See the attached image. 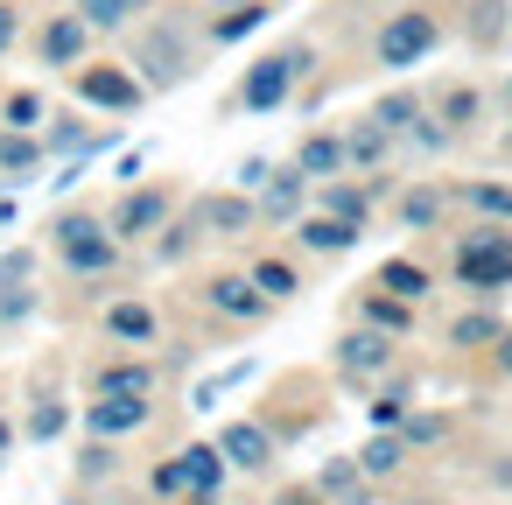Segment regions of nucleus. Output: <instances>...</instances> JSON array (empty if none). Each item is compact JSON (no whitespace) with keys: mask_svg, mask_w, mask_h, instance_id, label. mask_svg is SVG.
I'll use <instances>...</instances> for the list:
<instances>
[{"mask_svg":"<svg viewBox=\"0 0 512 505\" xmlns=\"http://www.w3.org/2000/svg\"><path fill=\"white\" fill-rule=\"evenodd\" d=\"M120 57L134 64V78L162 99V92H183L197 71H204V57H211V43H204V15L190 8H155V15H141L127 36H120Z\"/></svg>","mask_w":512,"mask_h":505,"instance_id":"obj_1","label":"nucleus"},{"mask_svg":"<svg viewBox=\"0 0 512 505\" xmlns=\"http://www.w3.org/2000/svg\"><path fill=\"white\" fill-rule=\"evenodd\" d=\"M43 253H50L57 274L78 281V288H106V281L127 267V246L106 232V211H99V204H64V211H50Z\"/></svg>","mask_w":512,"mask_h":505,"instance_id":"obj_2","label":"nucleus"},{"mask_svg":"<svg viewBox=\"0 0 512 505\" xmlns=\"http://www.w3.org/2000/svg\"><path fill=\"white\" fill-rule=\"evenodd\" d=\"M309 78H316V43H309V36H288L281 50H260V57L246 64V78H239L232 99L218 106V120H225V113H281V106L302 99Z\"/></svg>","mask_w":512,"mask_h":505,"instance_id":"obj_3","label":"nucleus"},{"mask_svg":"<svg viewBox=\"0 0 512 505\" xmlns=\"http://www.w3.org/2000/svg\"><path fill=\"white\" fill-rule=\"evenodd\" d=\"M64 85H71V106L106 113V120H134V113H148V106H155V92L134 78V64H127V57H85Z\"/></svg>","mask_w":512,"mask_h":505,"instance_id":"obj_4","label":"nucleus"},{"mask_svg":"<svg viewBox=\"0 0 512 505\" xmlns=\"http://www.w3.org/2000/svg\"><path fill=\"white\" fill-rule=\"evenodd\" d=\"M22 50H29V64H36V71H50V78H71L85 57H99V36L85 29V15L71 8V0H57V8H43V15L29 22Z\"/></svg>","mask_w":512,"mask_h":505,"instance_id":"obj_5","label":"nucleus"},{"mask_svg":"<svg viewBox=\"0 0 512 505\" xmlns=\"http://www.w3.org/2000/svg\"><path fill=\"white\" fill-rule=\"evenodd\" d=\"M176 211H183V190H176L169 176H141V183L113 190V204H106V232L134 253V246H148Z\"/></svg>","mask_w":512,"mask_h":505,"instance_id":"obj_6","label":"nucleus"},{"mask_svg":"<svg viewBox=\"0 0 512 505\" xmlns=\"http://www.w3.org/2000/svg\"><path fill=\"white\" fill-rule=\"evenodd\" d=\"M442 50V15L435 8H414V0H393V15L372 29V64L379 71H414V64H428Z\"/></svg>","mask_w":512,"mask_h":505,"instance_id":"obj_7","label":"nucleus"},{"mask_svg":"<svg viewBox=\"0 0 512 505\" xmlns=\"http://www.w3.org/2000/svg\"><path fill=\"white\" fill-rule=\"evenodd\" d=\"M449 274H456V288H470V295L512 288V232H505V225H470V232L449 246Z\"/></svg>","mask_w":512,"mask_h":505,"instance_id":"obj_8","label":"nucleus"},{"mask_svg":"<svg viewBox=\"0 0 512 505\" xmlns=\"http://www.w3.org/2000/svg\"><path fill=\"white\" fill-rule=\"evenodd\" d=\"M176 365H183V358H176ZM176 365L155 358V351H113V358H99V365L85 372V400H155Z\"/></svg>","mask_w":512,"mask_h":505,"instance_id":"obj_9","label":"nucleus"},{"mask_svg":"<svg viewBox=\"0 0 512 505\" xmlns=\"http://www.w3.org/2000/svg\"><path fill=\"white\" fill-rule=\"evenodd\" d=\"M183 218L204 232V246H239V239H253L260 232V211H253V197L246 190H197V197H183Z\"/></svg>","mask_w":512,"mask_h":505,"instance_id":"obj_10","label":"nucleus"},{"mask_svg":"<svg viewBox=\"0 0 512 505\" xmlns=\"http://www.w3.org/2000/svg\"><path fill=\"white\" fill-rule=\"evenodd\" d=\"M197 302H204L225 330H260V323L274 316V302L253 288L246 267H218V274H204V281H197Z\"/></svg>","mask_w":512,"mask_h":505,"instance_id":"obj_11","label":"nucleus"},{"mask_svg":"<svg viewBox=\"0 0 512 505\" xmlns=\"http://www.w3.org/2000/svg\"><path fill=\"white\" fill-rule=\"evenodd\" d=\"M330 365H337V379L372 386V379H386V372L400 365V337H386V330H372V323H344L337 344H330Z\"/></svg>","mask_w":512,"mask_h":505,"instance_id":"obj_12","label":"nucleus"},{"mask_svg":"<svg viewBox=\"0 0 512 505\" xmlns=\"http://www.w3.org/2000/svg\"><path fill=\"white\" fill-rule=\"evenodd\" d=\"M218 456H225V470L232 477H274V456H281V435L267 428V414H232V421H218Z\"/></svg>","mask_w":512,"mask_h":505,"instance_id":"obj_13","label":"nucleus"},{"mask_svg":"<svg viewBox=\"0 0 512 505\" xmlns=\"http://www.w3.org/2000/svg\"><path fill=\"white\" fill-rule=\"evenodd\" d=\"M162 330H169V316L148 295H106V309H99V337L113 351H155Z\"/></svg>","mask_w":512,"mask_h":505,"instance_id":"obj_14","label":"nucleus"},{"mask_svg":"<svg viewBox=\"0 0 512 505\" xmlns=\"http://www.w3.org/2000/svg\"><path fill=\"white\" fill-rule=\"evenodd\" d=\"M386 190H393V176H330V183H309V204L365 232V225L379 218V197H386Z\"/></svg>","mask_w":512,"mask_h":505,"instance_id":"obj_15","label":"nucleus"},{"mask_svg":"<svg viewBox=\"0 0 512 505\" xmlns=\"http://www.w3.org/2000/svg\"><path fill=\"white\" fill-rule=\"evenodd\" d=\"M253 211H260V232H288L309 211V176L295 162H274V176L253 190Z\"/></svg>","mask_w":512,"mask_h":505,"instance_id":"obj_16","label":"nucleus"},{"mask_svg":"<svg viewBox=\"0 0 512 505\" xmlns=\"http://www.w3.org/2000/svg\"><path fill=\"white\" fill-rule=\"evenodd\" d=\"M358 225H344V218H330V211H302L295 225H288V253H302V260H344V253H358Z\"/></svg>","mask_w":512,"mask_h":505,"instance_id":"obj_17","label":"nucleus"},{"mask_svg":"<svg viewBox=\"0 0 512 505\" xmlns=\"http://www.w3.org/2000/svg\"><path fill=\"white\" fill-rule=\"evenodd\" d=\"M274 15H281V0H232V8H211V15H204V43H211V50H239V43L260 36Z\"/></svg>","mask_w":512,"mask_h":505,"instance_id":"obj_18","label":"nucleus"},{"mask_svg":"<svg viewBox=\"0 0 512 505\" xmlns=\"http://www.w3.org/2000/svg\"><path fill=\"white\" fill-rule=\"evenodd\" d=\"M442 218H449V183L414 176V183L393 190V225H400V232H435Z\"/></svg>","mask_w":512,"mask_h":505,"instance_id":"obj_19","label":"nucleus"},{"mask_svg":"<svg viewBox=\"0 0 512 505\" xmlns=\"http://www.w3.org/2000/svg\"><path fill=\"white\" fill-rule=\"evenodd\" d=\"M176 463H183V505H218L225 498V484H232V470H225V456H218V442H183L176 449Z\"/></svg>","mask_w":512,"mask_h":505,"instance_id":"obj_20","label":"nucleus"},{"mask_svg":"<svg viewBox=\"0 0 512 505\" xmlns=\"http://www.w3.org/2000/svg\"><path fill=\"white\" fill-rule=\"evenodd\" d=\"M337 134H344V162H351V176H386V169H393V155H400V148H393V134H386L372 113H365V120H344Z\"/></svg>","mask_w":512,"mask_h":505,"instance_id":"obj_21","label":"nucleus"},{"mask_svg":"<svg viewBox=\"0 0 512 505\" xmlns=\"http://www.w3.org/2000/svg\"><path fill=\"white\" fill-rule=\"evenodd\" d=\"M351 323H372V330H386V337H414V323H421V302H400V295H386V288H358L351 295Z\"/></svg>","mask_w":512,"mask_h":505,"instance_id":"obj_22","label":"nucleus"},{"mask_svg":"<svg viewBox=\"0 0 512 505\" xmlns=\"http://www.w3.org/2000/svg\"><path fill=\"white\" fill-rule=\"evenodd\" d=\"M155 414H162V400H85V435L127 442V435H141Z\"/></svg>","mask_w":512,"mask_h":505,"instance_id":"obj_23","label":"nucleus"},{"mask_svg":"<svg viewBox=\"0 0 512 505\" xmlns=\"http://www.w3.org/2000/svg\"><path fill=\"white\" fill-rule=\"evenodd\" d=\"M309 484H316L330 505H379V484H372V477L358 470V456H344V449H337V456H323Z\"/></svg>","mask_w":512,"mask_h":505,"instance_id":"obj_24","label":"nucleus"},{"mask_svg":"<svg viewBox=\"0 0 512 505\" xmlns=\"http://www.w3.org/2000/svg\"><path fill=\"white\" fill-rule=\"evenodd\" d=\"M288 162L309 176V183H330V176H351V162H344V134L337 127H309L295 148H288Z\"/></svg>","mask_w":512,"mask_h":505,"instance_id":"obj_25","label":"nucleus"},{"mask_svg":"<svg viewBox=\"0 0 512 505\" xmlns=\"http://www.w3.org/2000/svg\"><path fill=\"white\" fill-rule=\"evenodd\" d=\"M246 274H253V288L274 302V309H288L309 281H302V253H246Z\"/></svg>","mask_w":512,"mask_h":505,"instance_id":"obj_26","label":"nucleus"},{"mask_svg":"<svg viewBox=\"0 0 512 505\" xmlns=\"http://www.w3.org/2000/svg\"><path fill=\"white\" fill-rule=\"evenodd\" d=\"M120 470H127V449L106 442V435H85L71 449V484L78 491H106V484H120Z\"/></svg>","mask_w":512,"mask_h":505,"instance_id":"obj_27","label":"nucleus"},{"mask_svg":"<svg viewBox=\"0 0 512 505\" xmlns=\"http://www.w3.org/2000/svg\"><path fill=\"white\" fill-rule=\"evenodd\" d=\"M477 211L484 225H512V183H498V176H463V183H449V211Z\"/></svg>","mask_w":512,"mask_h":505,"instance_id":"obj_28","label":"nucleus"},{"mask_svg":"<svg viewBox=\"0 0 512 505\" xmlns=\"http://www.w3.org/2000/svg\"><path fill=\"white\" fill-rule=\"evenodd\" d=\"M71 8L85 15V29H92L99 43H113V36H127L141 15H155L162 0H71Z\"/></svg>","mask_w":512,"mask_h":505,"instance_id":"obj_29","label":"nucleus"},{"mask_svg":"<svg viewBox=\"0 0 512 505\" xmlns=\"http://www.w3.org/2000/svg\"><path fill=\"white\" fill-rule=\"evenodd\" d=\"M43 169H50V155H43V134L0 127V183H36Z\"/></svg>","mask_w":512,"mask_h":505,"instance_id":"obj_30","label":"nucleus"},{"mask_svg":"<svg viewBox=\"0 0 512 505\" xmlns=\"http://www.w3.org/2000/svg\"><path fill=\"white\" fill-rule=\"evenodd\" d=\"M372 288H386V295H400V302H428V295H435V274H428L414 253H386L379 274H372Z\"/></svg>","mask_w":512,"mask_h":505,"instance_id":"obj_31","label":"nucleus"},{"mask_svg":"<svg viewBox=\"0 0 512 505\" xmlns=\"http://www.w3.org/2000/svg\"><path fill=\"white\" fill-rule=\"evenodd\" d=\"M351 456H358V470H365L372 484H386V477H400V470H407V456H414V449L400 442V428H372V435H365V449H351Z\"/></svg>","mask_w":512,"mask_h":505,"instance_id":"obj_32","label":"nucleus"},{"mask_svg":"<svg viewBox=\"0 0 512 505\" xmlns=\"http://www.w3.org/2000/svg\"><path fill=\"white\" fill-rule=\"evenodd\" d=\"M197 253H204V232H197L183 211H176V218H169V225L148 239V260H155V267H190Z\"/></svg>","mask_w":512,"mask_h":505,"instance_id":"obj_33","label":"nucleus"},{"mask_svg":"<svg viewBox=\"0 0 512 505\" xmlns=\"http://www.w3.org/2000/svg\"><path fill=\"white\" fill-rule=\"evenodd\" d=\"M253 379H260V358H239V365H225V372L197 379V386H190V414H218V407H225V393H239V386H253Z\"/></svg>","mask_w":512,"mask_h":505,"instance_id":"obj_34","label":"nucleus"},{"mask_svg":"<svg viewBox=\"0 0 512 505\" xmlns=\"http://www.w3.org/2000/svg\"><path fill=\"white\" fill-rule=\"evenodd\" d=\"M43 120H50V92L43 85H8V92H0V127L43 134Z\"/></svg>","mask_w":512,"mask_h":505,"instance_id":"obj_35","label":"nucleus"},{"mask_svg":"<svg viewBox=\"0 0 512 505\" xmlns=\"http://www.w3.org/2000/svg\"><path fill=\"white\" fill-rule=\"evenodd\" d=\"M43 281H0V337H15L22 323H36L43 316Z\"/></svg>","mask_w":512,"mask_h":505,"instance_id":"obj_36","label":"nucleus"},{"mask_svg":"<svg viewBox=\"0 0 512 505\" xmlns=\"http://www.w3.org/2000/svg\"><path fill=\"white\" fill-rule=\"evenodd\" d=\"M22 442H64V428H71V407L57 400V393H36L29 407H22Z\"/></svg>","mask_w":512,"mask_h":505,"instance_id":"obj_37","label":"nucleus"},{"mask_svg":"<svg viewBox=\"0 0 512 505\" xmlns=\"http://www.w3.org/2000/svg\"><path fill=\"white\" fill-rule=\"evenodd\" d=\"M428 113H435V120H442L449 134H470V127L484 120V92H477V85H449V92H442V99H435Z\"/></svg>","mask_w":512,"mask_h":505,"instance_id":"obj_38","label":"nucleus"},{"mask_svg":"<svg viewBox=\"0 0 512 505\" xmlns=\"http://www.w3.org/2000/svg\"><path fill=\"white\" fill-rule=\"evenodd\" d=\"M463 29H470V43H477V50H498V43H505V29H512V0H470Z\"/></svg>","mask_w":512,"mask_h":505,"instance_id":"obj_39","label":"nucleus"},{"mask_svg":"<svg viewBox=\"0 0 512 505\" xmlns=\"http://www.w3.org/2000/svg\"><path fill=\"white\" fill-rule=\"evenodd\" d=\"M421 113H428V99H421V92H407V85H400V92H386V99H372V120L393 134V148H400V134H407Z\"/></svg>","mask_w":512,"mask_h":505,"instance_id":"obj_40","label":"nucleus"},{"mask_svg":"<svg viewBox=\"0 0 512 505\" xmlns=\"http://www.w3.org/2000/svg\"><path fill=\"white\" fill-rule=\"evenodd\" d=\"M449 428H456V421H449L442 407H407V414H400V442H407V449H435V442H449Z\"/></svg>","mask_w":512,"mask_h":505,"instance_id":"obj_41","label":"nucleus"},{"mask_svg":"<svg viewBox=\"0 0 512 505\" xmlns=\"http://www.w3.org/2000/svg\"><path fill=\"white\" fill-rule=\"evenodd\" d=\"M498 330H505V316H491V309H470V316H456V323H449V344H456V351H484Z\"/></svg>","mask_w":512,"mask_h":505,"instance_id":"obj_42","label":"nucleus"},{"mask_svg":"<svg viewBox=\"0 0 512 505\" xmlns=\"http://www.w3.org/2000/svg\"><path fill=\"white\" fill-rule=\"evenodd\" d=\"M43 260H50V253L29 246V239H22V246H0V281H43Z\"/></svg>","mask_w":512,"mask_h":505,"instance_id":"obj_43","label":"nucleus"},{"mask_svg":"<svg viewBox=\"0 0 512 505\" xmlns=\"http://www.w3.org/2000/svg\"><path fill=\"white\" fill-rule=\"evenodd\" d=\"M449 141H456V134H449L435 113H421V120L400 134V148H414V155H449Z\"/></svg>","mask_w":512,"mask_h":505,"instance_id":"obj_44","label":"nucleus"},{"mask_svg":"<svg viewBox=\"0 0 512 505\" xmlns=\"http://www.w3.org/2000/svg\"><path fill=\"white\" fill-rule=\"evenodd\" d=\"M183 491H190V484H183V463H176V456H155V463H148V498L183 505Z\"/></svg>","mask_w":512,"mask_h":505,"instance_id":"obj_45","label":"nucleus"},{"mask_svg":"<svg viewBox=\"0 0 512 505\" xmlns=\"http://www.w3.org/2000/svg\"><path fill=\"white\" fill-rule=\"evenodd\" d=\"M407 407H414V393H407V386H386V393L365 407V421H372V428H400V414H407Z\"/></svg>","mask_w":512,"mask_h":505,"instance_id":"obj_46","label":"nucleus"},{"mask_svg":"<svg viewBox=\"0 0 512 505\" xmlns=\"http://www.w3.org/2000/svg\"><path fill=\"white\" fill-rule=\"evenodd\" d=\"M22 36H29V8L22 0H0V57H15Z\"/></svg>","mask_w":512,"mask_h":505,"instance_id":"obj_47","label":"nucleus"},{"mask_svg":"<svg viewBox=\"0 0 512 505\" xmlns=\"http://www.w3.org/2000/svg\"><path fill=\"white\" fill-rule=\"evenodd\" d=\"M267 176H274V155H246V162L232 169V190H246V197H253V190H260Z\"/></svg>","mask_w":512,"mask_h":505,"instance_id":"obj_48","label":"nucleus"},{"mask_svg":"<svg viewBox=\"0 0 512 505\" xmlns=\"http://www.w3.org/2000/svg\"><path fill=\"white\" fill-rule=\"evenodd\" d=\"M267 505H330V498H323V491H316L309 477H295V484H281V491H274Z\"/></svg>","mask_w":512,"mask_h":505,"instance_id":"obj_49","label":"nucleus"},{"mask_svg":"<svg viewBox=\"0 0 512 505\" xmlns=\"http://www.w3.org/2000/svg\"><path fill=\"white\" fill-rule=\"evenodd\" d=\"M141 169H148V148H127V155H120V169H113V190L141 183Z\"/></svg>","mask_w":512,"mask_h":505,"instance_id":"obj_50","label":"nucleus"},{"mask_svg":"<svg viewBox=\"0 0 512 505\" xmlns=\"http://www.w3.org/2000/svg\"><path fill=\"white\" fill-rule=\"evenodd\" d=\"M491 365H498V372H505V379H512V323H505V330H498V337H491Z\"/></svg>","mask_w":512,"mask_h":505,"instance_id":"obj_51","label":"nucleus"},{"mask_svg":"<svg viewBox=\"0 0 512 505\" xmlns=\"http://www.w3.org/2000/svg\"><path fill=\"white\" fill-rule=\"evenodd\" d=\"M15 442H22V428H15V421H8V414H0V456H8V449H15Z\"/></svg>","mask_w":512,"mask_h":505,"instance_id":"obj_52","label":"nucleus"},{"mask_svg":"<svg viewBox=\"0 0 512 505\" xmlns=\"http://www.w3.org/2000/svg\"><path fill=\"white\" fill-rule=\"evenodd\" d=\"M190 8H197V15H211V8H232V0H190Z\"/></svg>","mask_w":512,"mask_h":505,"instance_id":"obj_53","label":"nucleus"},{"mask_svg":"<svg viewBox=\"0 0 512 505\" xmlns=\"http://www.w3.org/2000/svg\"><path fill=\"white\" fill-rule=\"evenodd\" d=\"M505 99H512V78H505Z\"/></svg>","mask_w":512,"mask_h":505,"instance_id":"obj_54","label":"nucleus"},{"mask_svg":"<svg viewBox=\"0 0 512 505\" xmlns=\"http://www.w3.org/2000/svg\"><path fill=\"white\" fill-rule=\"evenodd\" d=\"M141 505H162V498H141Z\"/></svg>","mask_w":512,"mask_h":505,"instance_id":"obj_55","label":"nucleus"},{"mask_svg":"<svg viewBox=\"0 0 512 505\" xmlns=\"http://www.w3.org/2000/svg\"><path fill=\"white\" fill-rule=\"evenodd\" d=\"M505 141H512V127H505Z\"/></svg>","mask_w":512,"mask_h":505,"instance_id":"obj_56","label":"nucleus"},{"mask_svg":"<svg viewBox=\"0 0 512 505\" xmlns=\"http://www.w3.org/2000/svg\"><path fill=\"white\" fill-rule=\"evenodd\" d=\"M0 463H8V456H0Z\"/></svg>","mask_w":512,"mask_h":505,"instance_id":"obj_57","label":"nucleus"}]
</instances>
